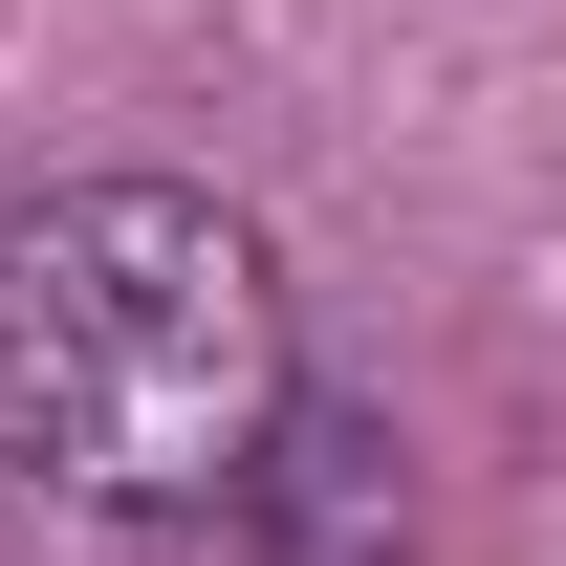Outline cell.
<instances>
[{"label":"cell","instance_id":"1","mask_svg":"<svg viewBox=\"0 0 566 566\" xmlns=\"http://www.w3.org/2000/svg\"><path fill=\"white\" fill-rule=\"evenodd\" d=\"M283 436V262L175 175L0 218V458L66 501H218Z\"/></svg>","mask_w":566,"mask_h":566}]
</instances>
